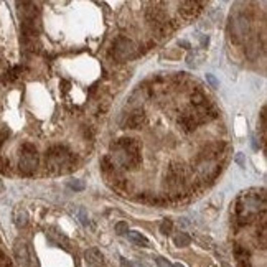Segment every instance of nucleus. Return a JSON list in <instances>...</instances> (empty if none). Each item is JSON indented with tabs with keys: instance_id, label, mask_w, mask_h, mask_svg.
<instances>
[{
	"instance_id": "nucleus-17",
	"label": "nucleus",
	"mask_w": 267,
	"mask_h": 267,
	"mask_svg": "<svg viewBox=\"0 0 267 267\" xmlns=\"http://www.w3.org/2000/svg\"><path fill=\"white\" fill-rule=\"evenodd\" d=\"M173 242H175V246H178V247H186V246H190L191 238L186 233H180V234L175 236Z\"/></svg>"
},
{
	"instance_id": "nucleus-14",
	"label": "nucleus",
	"mask_w": 267,
	"mask_h": 267,
	"mask_svg": "<svg viewBox=\"0 0 267 267\" xmlns=\"http://www.w3.org/2000/svg\"><path fill=\"white\" fill-rule=\"evenodd\" d=\"M203 59H205V53L196 50V51H190V53H188L186 63H188V66H191V68H198V66H202Z\"/></svg>"
},
{
	"instance_id": "nucleus-16",
	"label": "nucleus",
	"mask_w": 267,
	"mask_h": 267,
	"mask_svg": "<svg viewBox=\"0 0 267 267\" xmlns=\"http://www.w3.org/2000/svg\"><path fill=\"white\" fill-rule=\"evenodd\" d=\"M190 101H191V104L195 107H202V106L206 104V102H210L208 98H206L202 91H193L191 96H190Z\"/></svg>"
},
{
	"instance_id": "nucleus-23",
	"label": "nucleus",
	"mask_w": 267,
	"mask_h": 267,
	"mask_svg": "<svg viewBox=\"0 0 267 267\" xmlns=\"http://www.w3.org/2000/svg\"><path fill=\"white\" fill-rule=\"evenodd\" d=\"M0 267H12L9 257L5 256V254H4L2 251H0Z\"/></svg>"
},
{
	"instance_id": "nucleus-27",
	"label": "nucleus",
	"mask_w": 267,
	"mask_h": 267,
	"mask_svg": "<svg viewBox=\"0 0 267 267\" xmlns=\"http://www.w3.org/2000/svg\"><path fill=\"white\" fill-rule=\"evenodd\" d=\"M28 267H40L38 259H36L35 256H30V264H28Z\"/></svg>"
},
{
	"instance_id": "nucleus-19",
	"label": "nucleus",
	"mask_w": 267,
	"mask_h": 267,
	"mask_svg": "<svg viewBox=\"0 0 267 267\" xmlns=\"http://www.w3.org/2000/svg\"><path fill=\"white\" fill-rule=\"evenodd\" d=\"M75 215L80 218L81 224L88 226V224H89V216H88V213H86V210H84V208H76V210H75Z\"/></svg>"
},
{
	"instance_id": "nucleus-9",
	"label": "nucleus",
	"mask_w": 267,
	"mask_h": 267,
	"mask_svg": "<svg viewBox=\"0 0 267 267\" xmlns=\"http://www.w3.org/2000/svg\"><path fill=\"white\" fill-rule=\"evenodd\" d=\"M14 254H15V257L18 260V264H22L23 267H28L30 264V249H28V246L25 244V241H22V239H17L15 241V244H14Z\"/></svg>"
},
{
	"instance_id": "nucleus-28",
	"label": "nucleus",
	"mask_w": 267,
	"mask_h": 267,
	"mask_svg": "<svg viewBox=\"0 0 267 267\" xmlns=\"http://www.w3.org/2000/svg\"><path fill=\"white\" fill-rule=\"evenodd\" d=\"M236 162H238L241 167H246V160H244V157H242V154L236 155Z\"/></svg>"
},
{
	"instance_id": "nucleus-20",
	"label": "nucleus",
	"mask_w": 267,
	"mask_h": 267,
	"mask_svg": "<svg viewBox=\"0 0 267 267\" xmlns=\"http://www.w3.org/2000/svg\"><path fill=\"white\" fill-rule=\"evenodd\" d=\"M172 229H173V223H172V220H163L162 221V224H160V233L162 234H170L172 233Z\"/></svg>"
},
{
	"instance_id": "nucleus-21",
	"label": "nucleus",
	"mask_w": 267,
	"mask_h": 267,
	"mask_svg": "<svg viewBox=\"0 0 267 267\" xmlns=\"http://www.w3.org/2000/svg\"><path fill=\"white\" fill-rule=\"evenodd\" d=\"M114 229H116V233L119 236H122V234H127V231H129V226H127L125 221H119V223H116Z\"/></svg>"
},
{
	"instance_id": "nucleus-1",
	"label": "nucleus",
	"mask_w": 267,
	"mask_h": 267,
	"mask_svg": "<svg viewBox=\"0 0 267 267\" xmlns=\"http://www.w3.org/2000/svg\"><path fill=\"white\" fill-rule=\"evenodd\" d=\"M111 160L116 165L127 170H136L142 163L141 144L132 137H120L116 141V144L111 145Z\"/></svg>"
},
{
	"instance_id": "nucleus-7",
	"label": "nucleus",
	"mask_w": 267,
	"mask_h": 267,
	"mask_svg": "<svg viewBox=\"0 0 267 267\" xmlns=\"http://www.w3.org/2000/svg\"><path fill=\"white\" fill-rule=\"evenodd\" d=\"M145 122H147L145 112L142 109H134V111H130L125 116L122 125H124V129H139V127H142Z\"/></svg>"
},
{
	"instance_id": "nucleus-12",
	"label": "nucleus",
	"mask_w": 267,
	"mask_h": 267,
	"mask_svg": "<svg viewBox=\"0 0 267 267\" xmlns=\"http://www.w3.org/2000/svg\"><path fill=\"white\" fill-rule=\"evenodd\" d=\"M84 259H86L88 267H101L102 265V254L96 249V247H91V249L84 252Z\"/></svg>"
},
{
	"instance_id": "nucleus-22",
	"label": "nucleus",
	"mask_w": 267,
	"mask_h": 267,
	"mask_svg": "<svg viewBox=\"0 0 267 267\" xmlns=\"http://www.w3.org/2000/svg\"><path fill=\"white\" fill-rule=\"evenodd\" d=\"M259 117H260V130H262V134H265V125H267V122H265V107H262Z\"/></svg>"
},
{
	"instance_id": "nucleus-13",
	"label": "nucleus",
	"mask_w": 267,
	"mask_h": 267,
	"mask_svg": "<svg viewBox=\"0 0 267 267\" xmlns=\"http://www.w3.org/2000/svg\"><path fill=\"white\" fill-rule=\"evenodd\" d=\"M127 238H129L130 242H134V244H137L141 247H149L150 246V241L139 231H127Z\"/></svg>"
},
{
	"instance_id": "nucleus-26",
	"label": "nucleus",
	"mask_w": 267,
	"mask_h": 267,
	"mask_svg": "<svg viewBox=\"0 0 267 267\" xmlns=\"http://www.w3.org/2000/svg\"><path fill=\"white\" fill-rule=\"evenodd\" d=\"M206 80H208V83L211 84V88H218V81L213 75H206Z\"/></svg>"
},
{
	"instance_id": "nucleus-2",
	"label": "nucleus",
	"mask_w": 267,
	"mask_h": 267,
	"mask_svg": "<svg viewBox=\"0 0 267 267\" xmlns=\"http://www.w3.org/2000/svg\"><path fill=\"white\" fill-rule=\"evenodd\" d=\"M75 163V155L64 145H53L45 154V165L53 173H61L70 170Z\"/></svg>"
},
{
	"instance_id": "nucleus-8",
	"label": "nucleus",
	"mask_w": 267,
	"mask_h": 267,
	"mask_svg": "<svg viewBox=\"0 0 267 267\" xmlns=\"http://www.w3.org/2000/svg\"><path fill=\"white\" fill-rule=\"evenodd\" d=\"M202 7H205L203 2H181L178 4V12L185 20H191L202 12Z\"/></svg>"
},
{
	"instance_id": "nucleus-5",
	"label": "nucleus",
	"mask_w": 267,
	"mask_h": 267,
	"mask_svg": "<svg viewBox=\"0 0 267 267\" xmlns=\"http://www.w3.org/2000/svg\"><path fill=\"white\" fill-rule=\"evenodd\" d=\"M251 23L244 15H238L231 20V25H229V33H231V38L236 41V43H242L246 40L247 33H249Z\"/></svg>"
},
{
	"instance_id": "nucleus-10",
	"label": "nucleus",
	"mask_w": 267,
	"mask_h": 267,
	"mask_svg": "<svg viewBox=\"0 0 267 267\" xmlns=\"http://www.w3.org/2000/svg\"><path fill=\"white\" fill-rule=\"evenodd\" d=\"M233 251H234L236 262L239 264V267H251V252L247 247L241 244H234Z\"/></svg>"
},
{
	"instance_id": "nucleus-3",
	"label": "nucleus",
	"mask_w": 267,
	"mask_h": 267,
	"mask_svg": "<svg viewBox=\"0 0 267 267\" xmlns=\"http://www.w3.org/2000/svg\"><path fill=\"white\" fill-rule=\"evenodd\" d=\"M40 157L38 150L32 144H23L20 147V160H18V170L23 175H32L38 168Z\"/></svg>"
},
{
	"instance_id": "nucleus-29",
	"label": "nucleus",
	"mask_w": 267,
	"mask_h": 267,
	"mask_svg": "<svg viewBox=\"0 0 267 267\" xmlns=\"http://www.w3.org/2000/svg\"><path fill=\"white\" fill-rule=\"evenodd\" d=\"M173 267H185V265H183V264H180V262H178V264H175Z\"/></svg>"
},
{
	"instance_id": "nucleus-11",
	"label": "nucleus",
	"mask_w": 267,
	"mask_h": 267,
	"mask_svg": "<svg viewBox=\"0 0 267 267\" xmlns=\"http://www.w3.org/2000/svg\"><path fill=\"white\" fill-rule=\"evenodd\" d=\"M178 125L183 129L186 134H190L193 132L198 127V122H196V119L195 116H193L191 112H186V114H181L180 119H178Z\"/></svg>"
},
{
	"instance_id": "nucleus-18",
	"label": "nucleus",
	"mask_w": 267,
	"mask_h": 267,
	"mask_svg": "<svg viewBox=\"0 0 267 267\" xmlns=\"http://www.w3.org/2000/svg\"><path fill=\"white\" fill-rule=\"evenodd\" d=\"M68 186L71 188V190H75V191H83L84 190V181L83 180H78V178H71L68 181Z\"/></svg>"
},
{
	"instance_id": "nucleus-24",
	"label": "nucleus",
	"mask_w": 267,
	"mask_h": 267,
	"mask_svg": "<svg viewBox=\"0 0 267 267\" xmlns=\"http://www.w3.org/2000/svg\"><path fill=\"white\" fill-rule=\"evenodd\" d=\"M155 262H157V265H159V267H173L165 257H155Z\"/></svg>"
},
{
	"instance_id": "nucleus-6",
	"label": "nucleus",
	"mask_w": 267,
	"mask_h": 267,
	"mask_svg": "<svg viewBox=\"0 0 267 267\" xmlns=\"http://www.w3.org/2000/svg\"><path fill=\"white\" fill-rule=\"evenodd\" d=\"M145 17H147V22L152 25V28L163 25V23L168 22L167 12L163 9H160L159 5H152L150 9H147V12H145Z\"/></svg>"
},
{
	"instance_id": "nucleus-15",
	"label": "nucleus",
	"mask_w": 267,
	"mask_h": 267,
	"mask_svg": "<svg viewBox=\"0 0 267 267\" xmlns=\"http://www.w3.org/2000/svg\"><path fill=\"white\" fill-rule=\"evenodd\" d=\"M14 223L17 224V228H25L28 224V215L23 208H17L14 213Z\"/></svg>"
},
{
	"instance_id": "nucleus-25",
	"label": "nucleus",
	"mask_w": 267,
	"mask_h": 267,
	"mask_svg": "<svg viewBox=\"0 0 267 267\" xmlns=\"http://www.w3.org/2000/svg\"><path fill=\"white\" fill-rule=\"evenodd\" d=\"M120 265H122V267H144L142 264L130 262V260H125V259H122V260H120Z\"/></svg>"
},
{
	"instance_id": "nucleus-4",
	"label": "nucleus",
	"mask_w": 267,
	"mask_h": 267,
	"mask_svg": "<svg viewBox=\"0 0 267 267\" xmlns=\"http://www.w3.org/2000/svg\"><path fill=\"white\" fill-rule=\"evenodd\" d=\"M137 54V46L130 38H125V36H119L114 43V56L119 61H127V59H132Z\"/></svg>"
}]
</instances>
